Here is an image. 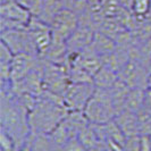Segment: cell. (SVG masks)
Returning <instances> with one entry per match:
<instances>
[{
    "label": "cell",
    "instance_id": "cell-19",
    "mask_svg": "<svg viewBox=\"0 0 151 151\" xmlns=\"http://www.w3.org/2000/svg\"><path fill=\"white\" fill-rule=\"evenodd\" d=\"M60 4L61 7L72 9L78 15L82 14L88 7V0H60Z\"/></svg>",
    "mask_w": 151,
    "mask_h": 151
},
{
    "label": "cell",
    "instance_id": "cell-18",
    "mask_svg": "<svg viewBox=\"0 0 151 151\" xmlns=\"http://www.w3.org/2000/svg\"><path fill=\"white\" fill-rule=\"evenodd\" d=\"M0 145L4 151H16V142L10 133L0 127Z\"/></svg>",
    "mask_w": 151,
    "mask_h": 151
},
{
    "label": "cell",
    "instance_id": "cell-3",
    "mask_svg": "<svg viewBox=\"0 0 151 151\" xmlns=\"http://www.w3.org/2000/svg\"><path fill=\"white\" fill-rule=\"evenodd\" d=\"M88 121L92 124H107L116 116V108L109 89L97 88L83 110Z\"/></svg>",
    "mask_w": 151,
    "mask_h": 151
},
{
    "label": "cell",
    "instance_id": "cell-16",
    "mask_svg": "<svg viewBox=\"0 0 151 151\" xmlns=\"http://www.w3.org/2000/svg\"><path fill=\"white\" fill-rule=\"evenodd\" d=\"M69 81L73 83H93V76L76 61L69 65Z\"/></svg>",
    "mask_w": 151,
    "mask_h": 151
},
{
    "label": "cell",
    "instance_id": "cell-26",
    "mask_svg": "<svg viewBox=\"0 0 151 151\" xmlns=\"http://www.w3.org/2000/svg\"><path fill=\"white\" fill-rule=\"evenodd\" d=\"M149 17H151V10H150V14H149Z\"/></svg>",
    "mask_w": 151,
    "mask_h": 151
},
{
    "label": "cell",
    "instance_id": "cell-9",
    "mask_svg": "<svg viewBox=\"0 0 151 151\" xmlns=\"http://www.w3.org/2000/svg\"><path fill=\"white\" fill-rule=\"evenodd\" d=\"M32 15L33 14L29 8L21 5L16 0L0 2V17L9 19L10 22L19 24L22 26H27Z\"/></svg>",
    "mask_w": 151,
    "mask_h": 151
},
{
    "label": "cell",
    "instance_id": "cell-17",
    "mask_svg": "<svg viewBox=\"0 0 151 151\" xmlns=\"http://www.w3.org/2000/svg\"><path fill=\"white\" fill-rule=\"evenodd\" d=\"M151 10V0H134L132 5V14L136 18L142 19L148 17Z\"/></svg>",
    "mask_w": 151,
    "mask_h": 151
},
{
    "label": "cell",
    "instance_id": "cell-6",
    "mask_svg": "<svg viewBox=\"0 0 151 151\" xmlns=\"http://www.w3.org/2000/svg\"><path fill=\"white\" fill-rule=\"evenodd\" d=\"M26 29L30 32L33 42L38 49L39 56L42 57L52 41L51 25L48 22H45V19L40 18L39 16L32 15Z\"/></svg>",
    "mask_w": 151,
    "mask_h": 151
},
{
    "label": "cell",
    "instance_id": "cell-21",
    "mask_svg": "<svg viewBox=\"0 0 151 151\" xmlns=\"http://www.w3.org/2000/svg\"><path fill=\"white\" fill-rule=\"evenodd\" d=\"M141 150H151V137L149 134H141Z\"/></svg>",
    "mask_w": 151,
    "mask_h": 151
},
{
    "label": "cell",
    "instance_id": "cell-15",
    "mask_svg": "<svg viewBox=\"0 0 151 151\" xmlns=\"http://www.w3.org/2000/svg\"><path fill=\"white\" fill-rule=\"evenodd\" d=\"M119 80L118 73L111 68L107 67L102 65V67L99 69L93 76V84L97 88H102V89H110L115 85V83Z\"/></svg>",
    "mask_w": 151,
    "mask_h": 151
},
{
    "label": "cell",
    "instance_id": "cell-27",
    "mask_svg": "<svg viewBox=\"0 0 151 151\" xmlns=\"http://www.w3.org/2000/svg\"><path fill=\"white\" fill-rule=\"evenodd\" d=\"M150 69H151V65H150Z\"/></svg>",
    "mask_w": 151,
    "mask_h": 151
},
{
    "label": "cell",
    "instance_id": "cell-4",
    "mask_svg": "<svg viewBox=\"0 0 151 151\" xmlns=\"http://www.w3.org/2000/svg\"><path fill=\"white\" fill-rule=\"evenodd\" d=\"M0 39L13 51L14 55H16V53H30V55L39 56L38 49H37L30 32L27 31L26 27H24V29H8V30L1 31Z\"/></svg>",
    "mask_w": 151,
    "mask_h": 151
},
{
    "label": "cell",
    "instance_id": "cell-25",
    "mask_svg": "<svg viewBox=\"0 0 151 151\" xmlns=\"http://www.w3.org/2000/svg\"><path fill=\"white\" fill-rule=\"evenodd\" d=\"M147 86H150L151 88V69L149 72V75H148V82H147Z\"/></svg>",
    "mask_w": 151,
    "mask_h": 151
},
{
    "label": "cell",
    "instance_id": "cell-12",
    "mask_svg": "<svg viewBox=\"0 0 151 151\" xmlns=\"http://www.w3.org/2000/svg\"><path fill=\"white\" fill-rule=\"evenodd\" d=\"M76 61L85 70H88L92 76L96 75V73L102 67V58L96 52V50L92 48V45L88 47L86 49H84L83 51H81ZM76 61H74V63H76Z\"/></svg>",
    "mask_w": 151,
    "mask_h": 151
},
{
    "label": "cell",
    "instance_id": "cell-14",
    "mask_svg": "<svg viewBox=\"0 0 151 151\" xmlns=\"http://www.w3.org/2000/svg\"><path fill=\"white\" fill-rule=\"evenodd\" d=\"M144 100H145V88L142 86L131 88L125 100L124 109L139 114L144 108Z\"/></svg>",
    "mask_w": 151,
    "mask_h": 151
},
{
    "label": "cell",
    "instance_id": "cell-24",
    "mask_svg": "<svg viewBox=\"0 0 151 151\" xmlns=\"http://www.w3.org/2000/svg\"><path fill=\"white\" fill-rule=\"evenodd\" d=\"M17 2H19L21 5L25 6L26 8H29L31 10V7H32V4H33V0H16Z\"/></svg>",
    "mask_w": 151,
    "mask_h": 151
},
{
    "label": "cell",
    "instance_id": "cell-8",
    "mask_svg": "<svg viewBox=\"0 0 151 151\" xmlns=\"http://www.w3.org/2000/svg\"><path fill=\"white\" fill-rule=\"evenodd\" d=\"M41 63V57L30 53H16L10 66L12 82H18L25 78Z\"/></svg>",
    "mask_w": 151,
    "mask_h": 151
},
{
    "label": "cell",
    "instance_id": "cell-11",
    "mask_svg": "<svg viewBox=\"0 0 151 151\" xmlns=\"http://www.w3.org/2000/svg\"><path fill=\"white\" fill-rule=\"evenodd\" d=\"M116 123L121 127L125 136H132L141 134L140 129V121H139V115L136 113H132L126 109H123L122 111L116 114L115 118Z\"/></svg>",
    "mask_w": 151,
    "mask_h": 151
},
{
    "label": "cell",
    "instance_id": "cell-10",
    "mask_svg": "<svg viewBox=\"0 0 151 151\" xmlns=\"http://www.w3.org/2000/svg\"><path fill=\"white\" fill-rule=\"evenodd\" d=\"M96 30L89 25L80 24L69 37L66 40L68 51H75L81 52L84 49L92 45L93 37H94Z\"/></svg>",
    "mask_w": 151,
    "mask_h": 151
},
{
    "label": "cell",
    "instance_id": "cell-22",
    "mask_svg": "<svg viewBox=\"0 0 151 151\" xmlns=\"http://www.w3.org/2000/svg\"><path fill=\"white\" fill-rule=\"evenodd\" d=\"M144 107L151 109V88H145V100H144Z\"/></svg>",
    "mask_w": 151,
    "mask_h": 151
},
{
    "label": "cell",
    "instance_id": "cell-2",
    "mask_svg": "<svg viewBox=\"0 0 151 151\" xmlns=\"http://www.w3.org/2000/svg\"><path fill=\"white\" fill-rule=\"evenodd\" d=\"M67 113L63 96L45 89L29 114L31 132L50 134L66 117Z\"/></svg>",
    "mask_w": 151,
    "mask_h": 151
},
{
    "label": "cell",
    "instance_id": "cell-1",
    "mask_svg": "<svg viewBox=\"0 0 151 151\" xmlns=\"http://www.w3.org/2000/svg\"><path fill=\"white\" fill-rule=\"evenodd\" d=\"M0 124L1 129L10 133L16 142V150H23L31 133L29 109L13 91L0 93Z\"/></svg>",
    "mask_w": 151,
    "mask_h": 151
},
{
    "label": "cell",
    "instance_id": "cell-20",
    "mask_svg": "<svg viewBox=\"0 0 151 151\" xmlns=\"http://www.w3.org/2000/svg\"><path fill=\"white\" fill-rule=\"evenodd\" d=\"M141 150V134L126 137L124 150Z\"/></svg>",
    "mask_w": 151,
    "mask_h": 151
},
{
    "label": "cell",
    "instance_id": "cell-7",
    "mask_svg": "<svg viewBox=\"0 0 151 151\" xmlns=\"http://www.w3.org/2000/svg\"><path fill=\"white\" fill-rule=\"evenodd\" d=\"M50 25L55 35L67 40L68 37L80 25V16L72 9L61 7L53 15Z\"/></svg>",
    "mask_w": 151,
    "mask_h": 151
},
{
    "label": "cell",
    "instance_id": "cell-13",
    "mask_svg": "<svg viewBox=\"0 0 151 151\" xmlns=\"http://www.w3.org/2000/svg\"><path fill=\"white\" fill-rule=\"evenodd\" d=\"M91 45L101 58L115 52L117 49L116 40L101 31H96Z\"/></svg>",
    "mask_w": 151,
    "mask_h": 151
},
{
    "label": "cell",
    "instance_id": "cell-23",
    "mask_svg": "<svg viewBox=\"0 0 151 151\" xmlns=\"http://www.w3.org/2000/svg\"><path fill=\"white\" fill-rule=\"evenodd\" d=\"M133 1H134V0H119L122 7L125 8V9H127V10H131V9H132Z\"/></svg>",
    "mask_w": 151,
    "mask_h": 151
},
{
    "label": "cell",
    "instance_id": "cell-5",
    "mask_svg": "<svg viewBox=\"0 0 151 151\" xmlns=\"http://www.w3.org/2000/svg\"><path fill=\"white\" fill-rule=\"evenodd\" d=\"M96 91L93 83H70L63 94L64 104L68 110H84Z\"/></svg>",
    "mask_w": 151,
    "mask_h": 151
}]
</instances>
